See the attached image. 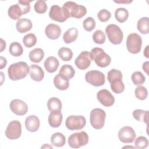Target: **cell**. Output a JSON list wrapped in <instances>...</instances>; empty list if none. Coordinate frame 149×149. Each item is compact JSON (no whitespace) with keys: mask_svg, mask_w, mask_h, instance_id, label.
Instances as JSON below:
<instances>
[{"mask_svg":"<svg viewBox=\"0 0 149 149\" xmlns=\"http://www.w3.org/2000/svg\"><path fill=\"white\" fill-rule=\"evenodd\" d=\"M30 71V67L24 62H19L11 64L8 69L9 79L12 80H18L24 78Z\"/></svg>","mask_w":149,"mask_h":149,"instance_id":"cell-1","label":"cell"},{"mask_svg":"<svg viewBox=\"0 0 149 149\" xmlns=\"http://www.w3.org/2000/svg\"><path fill=\"white\" fill-rule=\"evenodd\" d=\"M107 79L113 93L120 94L124 91L125 85L122 81V74L120 70L115 69L110 70L107 74Z\"/></svg>","mask_w":149,"mask_h":149,"instance_id":"cell-2","label":"cell"},{"mask_svg":"<svg viewBox=\"0 0 149 149\" xmlns=\"http://www.w3.org/2000/svg\"><path fill=\"white\" fill-rule=\"evenodd\" d=\"M62 8L65 11L69 17L80 19L87 13V9L85 6L78 5L72 1L65 2Z\"/></svg>","mask_w":149,"mask_h":149,"instance_id":"cell-3","label":"cell"},{"mask_svg":"<svg viewBox=\"0 0 149 149\" xmlns=\"http://www.w3.org/2000/svg\"><path fill=\"white\" fill-rule=\"evenodd\" d=\"M90 53L91 60H93L98 66L105 68L110 64L111 61L110 56L106 54L102 48H94Z\"/></svg>","mask_w":149,"mask_h":149,"instance_id":"cell-4","label":"cell"},{"mask_svg":"<svg viewBox=\"0 0 149 149\" xmlns=\"http://www.w3.org/2000/svg\"><path fill=\"white\" fill-rule=\"evenodd\" d=\"M105 118L106 113L101 108H95L90 112V123L92 127L95 129H101L104 127Z\"/></svg>","mask_w":149,"mask_h":149,"instance_id":"cell-5","label":"cell"},{"mask_svg":"<svg viewBox=\"0 0 149 149\" xmlns=\"http://www.w3.org/2000/svg\"><path fill=\"white\" fill-rule=\"evenodd\" d=\"M88 136L84 131L72 134L68 138V142L69 146L73 148H79L86 146L88 142Z\"/></svg>","mask_w":149,"mask_h":149,"instance_id":"cell-6","label":"cell"},{"mask_svg":"<svg viewBox=\"0 0 149 149\" xmlns=\"http://www.w3.org/2000/svg\"><path fill=\"white\" fill-rule=\"evenodd\" d=\"M105 33L109 41L114 45H118L122 42L123 34L120 27L114 24H111L107 26Z\"/></svg>","mask_w":149,"mask_h":149,"instance_id":"cell-7","label":"cell"},{"mask_svg":"<svg viewBox=\"0 0 149 149\" xmlns=\"http://www.w3.org/2000/svg\"><path fill=\"white\" fill-rule=\"evenodd\" d=\"M126 44L127 49L129 52L133 54H138L141 48V37L137 33H131L127 37Z\"/></svg>","mask_w":149,"mask_h":149,"instance_id":"cell-8","label":"cell"},{"mask_svg":"<svg viewBox=\"0 0 149 149\" xmlns=\"http://www.w3.org/2000/svg\"><path fill=\"white\" fill-rule=\"evenodd\" d=\"M86 81L91 85L95 87L101 86L105 83V75L100 71L93 70L86 73Z\"/></svg>","mask_w":149,"mask_h":149,"instance_id":"cell-9","label":"cell"},{"mask_svg":"<svg viewBox=\"0 0 149 149\" xmlns=\"http://www.w3.org/2000/svg\"><path fill=\"white\" fill-rule=\"evenodd\" d=\"M86 123V118L82 115H70L67 118L65 122L66 127L70 130L82 129Z\"/></svg>","mask_w":149,"mask_h":149,"instance_id":"cell-10","label":"cell"},{"mask_svg":"<svg viewBox=\"0 0 149 149\" xmlns=\"http://www.w3.org/2000/svg\"><path fill=\"white\" fill-rule=\"evenodd\" d=\"M5 133L6 136L10 140L19 138L22 134V125L20 122L17 120L9 122Z\"/></svg>","mask_w":149,"mask_h":149,"instance_id":"cell-11","label":"cell"},{"mask_svg":"<svg viewBox=\"0 0 149 149\" xmlns=\"http://www.w3.org/2000/svg\"><path fill=\"white\" fill-rule=\"evenodd\" d=\"M136 133L134 129L130 126L122 127L118 132L119 140L123 143H132L135 140Z\"/></svg>","mask_w":149,"mask_h":149,"instance_id":"cell-12","label":"cell"},{"mask_svg":"<svg viewBox=\"0 0 149 149\" xmlns=\"http://www.w3.org/2000/svg\"><path fill=\"white\" fill-rule=\"evenodd\" d=\"M49 16L52 20L60 23L64 22L69 18L63 9L56 5H52L51 7Z\"/></svg>","mask_w":149,"mask_h":149,"instance_id":"cell-13","label":"cell"},{"mask_svg":"<svg viewBox=\"0 0 149 149\" xmlns=\"http://www.w3.org/2000/svg\"><path fill=\"white\" fill-rule=\"evenodd\" d=\"M97 98L102 105L107 107H111L115 102L113 95L106 89L100 90L97 94Z\"/></svg>","mask_w":149,"mask_h":149,"instance_id":"cell-14","label":"cell"},{"mask_svg":"<svg viewBox=\"0 0 149 149\" xmlns=\"http://www.w3.org/2000/svg\"><path fill=\"white\" fill-rule=\"evenodd\" d=\"M10 109L12 112L17 115H24L28 111V107L26 103L19 99H15L10 103Z\"/></svg>","mask_w":149,"mask_h":149,"instance_id":"cell-15","label":"cell"},{"mask_svg":"<svg viewBox=\"0 0 149 149\" xmlns=\"http://www.w3.org/2000/svg\"><path fill=\"white\" fill-rule=\"evenodd\" d=\"M91 62L90 53L88 51H83L76 58L74 61L76 66L80 70H85L87 69Z\"/></svg>","mask_w":149,"mask_h":149,"instance_id":"cell-16","label":"cell"},{"mask_svg":"<svg viewBox=\"0 0 149 149\" xmlns=\"http://www.w3.org/2000/svg\"><path fill=\"white\" fill-rule=\"evenodd\" d=\"M45 33L48 38L56 40L58 39L61 34V29L58 25L51 23L45 27Z\"/></svg>","mask_w":149,"mask_h":149,"instance_id":"cell-17","label":"cell"},{"mask_svg":"<svg viewBox=\"0 0 149 149\" xmlns=\"http://www.w3.org/2000/svg\"><path fill=\"white\" fill-rule=\"evenodd\" d=\"M63 116L61 111H51L48 116V123L52 127H58L62 123Z\"/></svg>","mask_w":149,"mask_h":149,"instance_id":"cell-18","label":"cell"},{"mask_svg":"<svg viewBox=\"0 0 149 149\" xmlns=\"http://www.w3.org/2000/svg\"><path fill=\"white\" fill-rule=\"evenodd\" d=\"M54 84L56 88L59 90H66L69 86V79L66 76L58 73L54 79Z\"/></svg>","mask_w":149,"mask_h":149,"instance_id":"cell-19","label":"cell"},{"mask_svg":"<svg viewBox=\"0 0 149 149\" xmlns=\"http://www.w3.org/2000/svg\"><path fill=\"white\" fill-rule=\"evenodd\" d=\"M40 120L35 115H30L25 120V126L27 130L30 132H35L40 127Z\"/></svg>","mask_w":149,"mask_h":149,"instance_id":"cell-20","label":"cell"},{"mask_svg":"<svg viewBox=\"0 0 149 149\" xmlns=\"http://www.w3.org/2000/svg\"><path fill=\"white\" fill-rule=\"evenodd\" d=\"M30 76L32 80L40 81L44 77V72L40 66L33 64L30 66Z\"/></svg>","mask_w":149,"mask_h":149,"instance_id":"cell-21","label":"cell"},{"mask_svg":"<svg viewBox=\"0 0 149 149\" xmlns=\"http://www.w3.org/2000/svg\"><path fill=\"white\" fill-rule=\"evenodd\" d=\"M16 27L19 33H24L31 29L33 27V23L29 19L21 18L17 21Z\"/></svg>","mask_w":149,"mask_h":149,"instance_id":"cell-22","label":"cell"},{"mask_svg":"<svg viewBox=\"0 0 149 149\" xmlns=\"http://www.w3.org/2000/svg\"><path fill=\"white\" fill-rule=\"evenodd\" d=\"M59 63L57 58L54 56L48 57L44 63L45 70L49 73L55 72L58 68Z\"/></svg>","mask_w":149,"mask_h":149,"instance_id":"cell-23","label":"cell"},{"mask_svg":"<svg viewBox=\"0 0 149 149\" xmlns=\"http://www.w3.org/2000/svg\"><path fill=\"white\" fill-rule=\"evenodd\" d=\"M8 14L9 17L13 20H17L24 15L23 11L19 3H16L9 7L8 10Z\"/></svg>","mask_w":149,"mask_h":149,"instance_id":"cell-24","label":"cell"},{"mask_svg":"<svg viewBox=\"0 0 149 149\" xmlns=\"http://www.w3.org/2000/svg\"><path fill=\"white\" fill-rule=\"evenodd\" d=\"M78 36V30L75 27L69 29L63 36V40L66 44H70L74 41Z\"/></svg>","mask_w":149,"mask_h":149,"instance_id":"cell-25","label":"cell"},{"mask_svg":"<svg viewBox=\"0 0 149 149\" xmlns=\"http://www.w3.org/2000/svg\"><path fill=\"white\" fill-rule=\"evenodd\" d=\"M50 141L53 146L57 147H61L65 144L66 139L62 133L56 132L51 136Z\"/></svg>","mask_w":149,"mask_h":149,"instance_id":"cell-26","label":"cell"},{"mask_svg":"<svg viewBox=\"0 0 149 149\" xmlns=\"http://www.w3.org/2000/svg\"><path fill=\"white\" fill-rule=\"evenodd\" d=\"M44 56V52L41 48H35L31 51L29 54L30 60L34 63L40 62Z\"/></svg>","mask_w":149,"mask_h":149,"instance_id":"cell-27","label":"cell"},{"mask_svg":"<svg viewBox=\"0 0 149 149\" xmlns=\"http://www.w3.org/2000/svg\"><path fill=\"white\" fill-rule=\"evenodd\" d=\"M137 30L143 34L149 33V19L148 17H143L140 19L137 24Z\"/></svg>","mask_w":149,"mask_h":149,"instance_id":"cell-28","label":"cell"},{"mask_svg":"<svg viewBox=\"0 0 149 149\" xmlns=\"http://www.w3.org/2000/svg\"><path fill=\"white\" fill-rule=\"evenodd\" d=\"M133 118L138 121H141L148 125V111L136 109L133 112Z\"/></svg>","mask_w":149,"mask_h":149,"instance_id":"cell-29","label":"cell"},{"mask_svg":"<svg viewBox=\"0 0 149 149\" xmlns=\"http://www.w3.org/2000/svg\"><path fill=\"white\" fill-rule=\"evenodd\" d=\"M47 107L50 112L55 111H61L62 109V102L56 97L49 98L47 102Z\"/></svg>","mask_w":149,"mask_h":149,"instance_id":"cell-30","label":"cell"},{"mask_svg":"<svg viewBox=\"0 0 149 149\" xmlns=\"http://www.w3.org/2000/svg\"><path fill=\"white\" fill-rule=\"evenodd\" d=\"M129 17V12L127 9L123 8H119L115 12V17L119 23L125 22Z\"/></svg>","mask_w":149,"mask_h":149,"instance_id":"cell-31","label":"cell"},{"mask_svg":"<svg viewBox=\"0 0 149 149\" xmlns=\"http://www.w3.org/2000/svg\"><path fill=\"white\" fill-rule=\"evenodd\" d=\"M9 53L13 56L17 57L22 55L23 49L19 42H13L10 44L9 48Z\"/></svg>","mask_w":149,"mask_h":149,"instance_id":"cell-32","label":"cell"},{"mask_svg":"<svg viewBox=\"0 0 149 149\" xmlns=\"http://www.w3.org/2000/svg\"><path fill=\"white\" fill-rule=\"evenodd\" d=\"M58 56L63 61H69L73 57L72 50L66 47H62L58 50Z\"/></svg>","mask_w":149,"mask_h":149,"instance_id":"cell-33","label":"cell"},{"mask_svg":"<svg viewBox=\"0 0 149 149\" xmlns=\"http://www.w3.org/2000/svg\"><path fill=\"white\" fill-rule=\"evenodd\" d=\"M59 73L66 76L68 79L73 77L75 74V70L70 65H63L59 70Z\"/></svg>","mask_w":149,"mask_h":149,"instance_id":"cell-34","label":"cell"},{"mask_svg":"<svg viewBox=\"0 0 149 149\" xmlns=\"http://www.w3.org/2000/svg\"><path fill=\"white\" fill-rule=\"evenodd\" d=\"M23 42L25 47L31 48L34 46L37 42L36 36L33 33H29L24 36Z\"/></svg>","mask_w":149,"mask_h":149,"instance_id":"cell-35","label":"cell"},{"mask_svg":"<svg viewBox=\"0 0 149 149\" xmlns=\"http://www.w3.org/2000/svg\"><path fill=\"white\" fill-rule=\"evenodd\" d=\"M131 78L134 85L140 86L143 84L146 81V77L144 75L139 71L133 73Z\"/></svg>","mask_w":149,"mask_h":149,"instance_id":"cell-36","label":"cell"},{"mask_svg":"<svg viewBox=\"0 0 149 149\" xmlns=\"http://www.w3.org/2000/svg\"><path fill=\"white\" fill-rule=\"evenodd\" d=\"M136 97L140 100H144L148 96V91L147 88L142 86H137L134 91Z\"/></svg>","mask_w":149,"mask_h":149,"instance_id":"cell-37","label":"cell"},{"mask_svg":"<svg viewBox=\"0 0 149 149\" xmlns=\"http://www.w3.org/2000/svg\"><path fill=\"white\" fill-rule=\"evenodd\" d=\"M105 35L101 30H96L93 35V40L94 42L98 44H102L105 41Z\"/></svg>","mask_w":149,"mask_h":149,"instance_id":"cell-38","label":"cell"},{"mask_svg":"<svg viewBox=\"0 0 149 149\" xmlns=\"http://www.w3.org/2000/svg\"><path fill=\"white\" fill-rule=\"evenodd\" d=\"M83 26L87 31H91L95 27V21L91 17H87L83 22Z\"/></svg>","mask_w":149,"mask_h":149,"instance_id":"cell-39","label":"cell"},{"mask_svg":"<svg viewBox=\"0 0 149 149\" xmlns=\"http://www.w3.org/2000/svg\"><path fill=\"white\" fill-rule=\"evenodd\" d=\"M34 9L37 13H44L47 10V5L44 1L39 0L35 3Z\"/></svg>","mask_w":149,"mask_h":149,"instance_id":"cell-40","label":"cell"},{"mask_svg":"<svg viewBox=\"0 0 149 149\" xmlns=\"http://www.w3.org/2000/svg\"><path fill=\"white\" fill-rule=\"evenodd\" d=\"M134 145L137 148H145L148 147V141L146 137L144 136H139L135 140Z\"/></svg>","mask_w":149,"mask_h":149,"instance_id":"cell-41","label":"cell"},{"mask_svg":"<svg viewBox=\"0 0 149 149\" xmlns=\"http://www.w3.org/2000/svg\"><path fill=\"white\" fill-rule=\"evenodd\" d=\"M97 17L101 22H106L111 18V13L107 9H102L98 13Z\"/></svg>","mask_w":149,"mask_h":149,"instance_id":"cell-42","label":"cell"},{"mask_svg":"<svg viewBox=\"0 0 149 149\" xmlns=\"http://www.w3.org/2000/svg\"><path fill=\"white\" fill-rule=\"evenodd\" d=\"M31 1H19L18 3L19 4L20 6L21 7L23 11L24 15L29 13L30 10V3Z\"/></svg>","mask_w":149,"mask_h":149,"instance_id":"cell-43","label":"cell"},{"mask_svg":"<svg viewBox=\"0 0 149 149\" xmlns=\"http://www.w3.org/2000/svg\"><path fill=\"white\" fill-rule=\"evenodd\" d=\"M6 63H7L6 59L3 57L1 56V65H0L1 69H3L4 67H5L6 65Z\"/></svg>","mask_w":149,"mask_h":149,"instance_id":"cell-44","label":"cell"},{"mask_svg":"<svg viewBox=\"0 0 149 149\" xmlns=\"http://www.w3.org/2000/svg\"><path fill=\"white\" fill-rule=\"evenodd\" d=\"M143 69L144 72H146V73L147 74V75H149L148 74V62H146L145 63H144L143 64Z\"/></svg>","mask_w":149,"mask_h":149,"instance_id":"cell-45","label":"cell"},{"mask_svg":"<svg viewBox=\"0 0 149 149\" xmlns=\"http://www.w3.org/2000/svg\"><path fill=\"white\" fill-rule=\"evenodd\" d=\"M1 52H2L3 50V49L5 48V47H6V43H5V41H4L2 38H1Z\"/></svg>","mask_w":149,"mask_h":149,"instance_id":"cell-46","label":"cell"},{"mask_svg":"<svg viewBox=\"0 0 149 149\" xmlns=\"http://www.w3.org/2000/svg\"><path fill=\"white\" fill-rule=\"evenodd\" d=\"M148 45L146 47V49H145V50H144V56L146 57V58H148Z\"/></svg>","mask_w":149,"mask_h":149,"instance_id":"cell-47","label":"cell"},{"mask_svg":"<svg viewBox=\"0 0 149 149\" xmlns=\"http://www.w3.org/2000/svg\"><path fill=\"white\" fill-rule=\"evenodd\" d=\"M53 148L52 146H49L48 144H45L44 146H42L41 147V148Z\"/></svg>","mask_w":149,"mask_h":149,"instance_id":"cell-48","label":"cell"},{"mask_svg":"<svg viewBox=\"0 0 149 149\" xmlns=\"http://www.w3.org/2000/svg\"><path fill=\"white\" fill-rule=\"evenodd\" d=\"M115 2H116V3H130L132 1H123V2H118V1H114Z\"/></svg>","mask_w":149,"mask_h":149,"instance_id":"cell-49","label":"cell"},{"mask_svg":"<svg viewBox=\"0 0 149 149\" xmlns=\"http://www.w3.org/2000/svg\"><path fill=\"white\" fill-rule=\"evenodd\" d=\"M134 148V147H132V146H125V147H123V148Z\"/></svg>","mask_w":149,"mask_h":149,"instance_id":"cell-50","label":"cell"}]
</instances>
